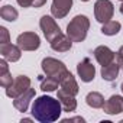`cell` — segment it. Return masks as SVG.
Returning <instances> with one entry per match:
<instances>
[{"label": "cell", "instance_id": "6da1fadb", "mask_svg": "<svg viewBox=\"0 0 123 123\" xmlns=\"http://www.w3.org/2000/svg\"><path fill=\"white\" fill-rule=\"evenodd\" d=\"M62 104L61 101L51 96H39L32 103V116L39 123H54L61 117L62 113Z\"/></svg>", "mask_w": 123, "mask_h": 123}, {"label": "cell", "instance_id": "7a4b0ae2", "mask_svg": "<svg viewBox=\"0 0 123 123\" xmlns=\"http://www.w3.org/2000/svg\"><path fill=\"white\" fill-rule=\"evenodd\" d=\"M88 29L90 19L86 15H77L67 25V35L73 39V42H83L87 38Z\"/></svg>", "mask_w": 123, "mask_h": 123}, {"label": "cell", "instance_id": "3957f363", "mask_svg": "<svg viewBox=\"0 0 123 123\" xmlns=\"http://www.w3.org/2000/svg\"><path fill=\"white\" fill-rule=\"evenodd\" d=\"M41 68H42V71H43L45 75L55 77L59 81H61V78L68 73V68H67V65L62 62V61H59L56 58H52V56H46V58L42 59Z\"/></svg>", "mask_w": 123, "mask_h": 123}, {"label": "cell", "instance_id": "277c9868", "mask_svg": "<svg viewBox=\"0 0 123 123\" xmlns=\"http://www.w3.org/2000/svg\"><path fill=\"white\" fill-rule=\"evenodd\" d=\"M114 5L110 0H96L94 3V18L98 23H106L113 19Z\"/></svg>", "mask_w": 123, "mask_h": 123}, {"label": "cell", "instance_id": "5b68a950", "mask_svg": "<svg viewBox=\"0 0 123 123\" xmlns=\"http://www.w3.org/2000/svg\"><path fill=\"white\" fill-rule=\"evenodd\" d=\"M39 28L43 33V36L46 38L48 42H52L56 36H59L61 33V28L58 26V23L55 22V18L51 15H43L39 20Z\"/></svg>", "mask_w": 123, "mask_h": 123}, {"label": "cell", "instance_id": "8992f818", "mask_svg": "<svg viewBox=\"0 0 123 123\" xmlns=\"http://www.w3.org/2000/svg\"><path fill=\"white\" fill-rule=\"evenodd\" d=\"M16 43L22 48V51H36L41 46V38L35 32H22L16 38Z\"/></svg>", "mask_w": 123, "mask_h": 123}, {"label": "cell", "instance_id": "52a82bcc", "mask_svg": "<svg viewBox=\"0 0 123 123\" xmlns=\"http://www.w3.org/2000/svg\"><path fill=\"white\" fill-rule=\"evenodd\" d=\"M28 88H31V78L28 75H18L15 77V81L10 87L6 88V96L9 98H16L22 93H25Z\"/></svg>", "mask_w": 123, "mask_h": 123}, {"label": "cell", "instance_id": "ba28073f", "mask_svg": "<svg viewBox=\"0 0 123 123\" xmlns=\"http://www.w3.org/2000/svg\"><path fill=\"white\" fill-rule=\"evenodd\" d=\"M77 74L83 83H91L96 77V67L90 58H83L77 65Z\"/></svg>", "mask_w": 123, "mask_h": 123}, {"label": "cell", "instance_id": "9c48e42d", "mask_svg": "<svg viewBox=\"0 0 123 123\" xmlns=\"http://www.w3.org/2000/svg\"><path fill=\"white\" fill-rule=\"evenodd\" d=\"M122 67H123V62H122V59L116 54V58H114L113 62L101 67V78L104 81H109V83L116 81V78L119 77V73H120Z\"/></svg>", "mask_w": 123, "mask_h": 123}, {"label": "cell", "instance_id": "30bf717a", "mask_svg": "<svg viewBox=\"0 0 123 123\" xmlns=\"http://www.w3.org/2000/svg\"><path fill=\"white\" fill-rule=\"evenodd\" d=\"M73 7V0H52L51 15L55 19H64Z\"/></svg>", "mask_w": 123, "mask_h": 123}, {"label": "cell", "instance_id": "8fae6325", "mask_svg": "<svg viewBox=\"0 0 123 123\" xmlns=\"http://www.w3.org/2000/svg\"><path fill=\"white\" fill-rule=\"evenodd\" d=\"M0 54H2V58L7 59L9 62H18L22 58V48L18 43H3L0 45Z\"/></svg>", "mask_w": 123, "mask_h": 123}, {"label": "cell", "instance_id": "7c38bea8", "mask_svg": "<svg viewBox=\"0 0 123 123\" xmlns=\"http://www.w3.org/2000/svg\"><path fill=\"white\" fill-rule=\"evenodd\" d=\"M103 110L106 114H110V116H116V114L123 113V96H119V94L110 96L109 100H106Z\"/></svg>", "mask_w": 123, "mask_h": 123}, {"label": "cell", "instance_id": "4fadbf2b", "mask_svg": "<svg viewBox=\"0 0 123 123\" xmlns=\"http://www.w3.org/2000/svg\"><path fill=\"white\" fill-rule=\"evenodd\" d=\"M36 96V93H35V88H28L25 93H22L20 96H18L16 98H13V107L18 110V111H22V113H25L26 110H28V107H29V104H31V101L33 100V97Z\"/></svg>", "mask_w": 123, "mask_h": 123}, {"label": "cell", "instance_id": "5bb4252c", "mask_svg": "<svg viewBox=\"0 0 123 123\" xmlns=\"http://www.w3.org/2000/svg\"><path fill=\"white\" fill-rule=\"evenodd\" d=\"M93 54H94L96 61H97L101 67H103V65H107V64H110V62H113L114 58H116V52L111 51V49H110L109 46H106V45L97 46Z\"/></svg>", "mask_w": 123, "mask_h": 123}, {"label": "cell", "instance_id": "9a60e30c", "mask_svg": "<svg viewBox=\"0 0 123 123\" xmlns=\"http://www.w3.org/2000/svg\"><path fill=\"white\" fill-rule=\"evenodd\" d=\"M49 45L55 52H68L73 48V39L67 33H61L52 42H49Z\"/></svg>", "mask_w": 123, "mask_h": 123}, {"label": "cell", "instance_id": "2e32d148", "mask_svg": "<svg viewBox=\"0 0 123 123\" xmlns=\"http://www.w3.org/2000/svg\"><path fill=\"white\" fill-rule=\"evenodd\" d=\"M59 88L61 90H64L65 93H70L73 96H77L78 91H80V87H78V83L75 80V77L68 71L62 78H61L59 81Z\"/></svg>", "mask_w": 123, "mask_h": 123}, {"label": "cell", "instance_id": "e0dca14e", "mask_svg": "<svg viewBox=\"0 0 123 123\" xmlns=\"http://www.w3.org/2000/svg\"><path fill=\"white\" fill-rule=\"evenodd\" d=\"M56 97L58 100L62 104V110L67 111V113H71V111H75L77 109V100H75V96L70 94V93H65L64 90H58L56 93Z\"/></svg>", "mask_w": 123, "mask_h": 123}, {"label": "cell", "instance_id": "ac0fdd59", "mask_svg": "<svg viewBox=\"0 0 123 123\" xmlns=\"http://www.w3.org/2000/svg\"><path fill=\"white\" fill-rule=\"evenodd\" d=\"M86 103L91 109H103L106 100H104V96L101 93H98V91H90L86 96Z\"/></svg>", "mask_w": 123, "mask_h": 123}, {"label": "cell", "instance_id": "d6986e66", "mask_svg": "<svg viewBox=\"0 0 123 123\" xmlns=\"http://www.w3.org/2000/svg\"><path fill=\"white\" fill-rule=\"evenodd\" d=\"M39 80H41V90L45 93H52V91H56L59 88V80L55 77L46 75L45 78L39 77Z\"/></svg>", "mask_w": 123, "mask_h": 123}, {"label": "cell", "instance_id": "ffe728a7", "mask_svg": "<svg viewBox=\"0 0 123 123\" xmlns=\"http://www.w3.org/2000/svg\"><path fill=\"white\" fill-rule=\"evenodd\" d=\"M0 18L6 22H15L19 18V12L16 7H13L12 5H5L0 9Z\"/></svg>", "mask_w": 123, "mask_h": 123}, {"label": "cell", "instance_id": "44dd1931", "mask_svg": "<svg viewBox=\"0 0 123 123\" xmlns=\"http://www.w3.org/2000/svg\"><path fill=\"white\" fill-rule=\"evenodd\" d=\"M120 29H122L120 22H117V20H109V22L103 23L101 33L106 35V36H114V35H117L120 32Z\"/></svg>", "mask_w": 123, "mask_h": 123}, {"label": "cell", "instance_id": "7402d4cb", "mask_svg": "<svg viewBox=\"0 0 123 123\" xmlns=\"http://www.w3.org/2000/svg\"><path fill=\"white\" fill-rule=\"evenodd\" d=\"M15 78L12 77V73H3V74H0V86H2L3 88H7L13 84Z\"/></svg>", "mask_w": 123, "mask_h": 123}, {"label": "cell", "instance_id": "603a6c76", "mask_svg": "<svg viewBox=\"0 0 123 123\" xmlns=\"http://www.w3.org/2000/svg\"><path fill=\"white\" fill-rule=\"evenodd\" d=\"M9 42H10V35H9L7 28L0 26V45H3V43H9Z\"/></svg>", "mask_w": 123, "mask_h": 123}, {"label": "cell", "instance_id": "cb8c5ba5", "mask_svg": "<svg viewBox=\"0 0 123 123\" xmlns=\"http://www.w3.org/2000/svg\"><path fill=\"white\" fill-rule=\"evenodd\" d=\"M61 122H62V123H74V122H77V123H86V119H84V117H81V116H75V117L62 119Z\"/></svg>", "mask_w": 123, "mask_h": 123}, {"label": "cell", "instance_id": "d4e9b609", "mask_svg": "<svg viewBox=\"0 0 123 123\" xmlns=\"http://www.w3.org/2000/svg\"><path fill=\"white\" fill-rule=\"evenodd\" d=\"M7 62H9V61H7V59H5V58L0 59V74H3V73H9V71H10V70H9Z\"/></svg>", "mask_w": 123, "mask_h": 123}, {"label": "cell", "instance_id": "484cf974", "mask_svg": "<svg viewBox=\"0 0 123 123\" xmlns=\"http://www.w3.org/2000/svg\"><path fill=\"white\" fill-rule=\"evenodd\" d=\"M18 2V5L20 6V7H31L32 5H33V0H16Z\"/></svg>", "mask_w": 123, "mask_h": 123}, {"label": "cell", "instance_id": "4316f807", "mask_svg": "<svg viewBox=\"0 0 123 123\" xmlns=\"http://www.w3.org/2000/svg\"><path fill=\"white\" fill-rule=\"evenodd\" d=\"M46 3V0H33V5H32V7H42L43 5Z\"/></svg>", "mask_w": 123, "mask_h": 123}, {"label": "cell", "instance_id": "83f0119b", "mask_svg": "<svg viewBox=\"0 0 123 123\" xmlns=\"http://www.w3.org/2000/svg\"><path fill=\"white\" fill-rule=\"evenodd\" d=\"M116 54H117V56H119V58L122 59V62H123V45H122V46L119 48V51H117Z\"/></svg>", "mask_w": 123, "mask_h": 123}, {"label": "cell", "instance_id": "f1b7e54d", "mask_svg": "<svg viewBox=\"0 0 123 123\" xmlns=\"http://www.w3.org/2000/svg\"><path fill=\"white\" fill-rule=\"evenodd\" d=\"M20 122H22V123H23V122H32V119H28V117H25V119H22Z\"/></svg>", "mask_w": 123, "mask_h": 123}, {"label": "cell", "instance_id": "f546056e", "mask_svg": "<svg viewBox=\"0 0 123 123\" xmlns=\"http://www.w3.org/2000/svg\"><path fill=\"white\" fill-rule=\"evenodd\" d=\"M119 10H120V13L123 15V2H122V5H120V7H119Z\"/></svg>", "mask_w": 123, "mask_h": 123}, {"label": "cell", "instance_id": "4dcf8cb0", "mask_svg": "<svg viewBox=\"0 0 123 123\" xmlns=\"http://www.w3.org/2000/svg\"><path fill=\"white\" fill-rule=\"evenodd\" d=\"M120 90H122V93H123V83L120 84Z\"/></svg>", "mask_w": 123, "mask_h": 123}, {"label": "cell", "instance_id": "1f68e13d", "mask_svg": "<svg viewBox=\"0 0 123 123\" xmlns=\"http://www.w3.org/2000/svg\"><path fill=\"white\" fill-rule=\"evenodd\" d=\"M81 2H90V0H81Z\"/></svg>", "mask_w": 123, "mask_h": 123}, {"label": "cell", "instance_id": "d6a6232c", "mask_svg": "<svg viewBox=\"0 0 123 123\" xmlns=\"http://www.w3.org/2000/svg\"><path fill=\"white\" fill-rule=\"evenodd\" d=\"M122 73H123V67H122Z\"/></svg>", "mask_w": 123, "mask_h": 123}, {"label": "cell", "instance_id": "836d02e7", "mask_svg": "<svg viewBox=\"0 0 123 123\" xmlns=\"http://www.w3.org/2000/svg\"><path fill=\"white\" fill-rule=\"evenodd\" d=\"M119 2H123V0H119Z\"/></svg>", "mask_w": 123, "mask_h": 123}]
</instances>
